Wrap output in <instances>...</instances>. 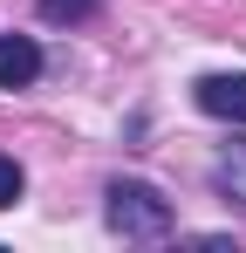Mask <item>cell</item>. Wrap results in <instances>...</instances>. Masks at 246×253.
Masks as SVG:
<instances>
[{
	"mask_svg": "<svg viewBox=\"0 0 246 253\" xmlns=\"http://www.w3.org/2000/svg\"><path fill=\"white\" fill-rule=\"evenodd\" d=\"M21 185H28V178H21V165H14V158H0V212L21 199Z\"/></svg>",
	"mask_w": 246,
	"mask_h": 253,
	"instance_id": "5",
	"label": "cell"
},
{
	"mask_svg": "<svg viewBox=\"0 0 246 253\" xmlns=\"http://www.w3.org/2000/svg\"><path fill=\"white\" fill-rule=\"evenodd\" d=\"M41 76V48L28 35H0V89H28Z\"/></svg>",
	"mask_w": 246,
	"mask_h": 253,
	"instance_id": "3",
	"label": "cell"
},
{
	"mask_svg": "<svg viewBox=\"0 0 246 253\" xmlns=\"http://www.w3.org/2000/svg\"><path fill=\"white\" fill-rule=\"evenodd\" d=\"M199 110L226 117V124H246V76H199Z\"/></svg>",
	"mask_w": 246,
	"mask_h": 253,
	"instance_id": "2",
	"label": "cell"
},
{
	"mask_svg": "<svg viewBox=\"0 0 246 253\" xmlns=\"http://www.w3.org/2000/svg\"><path fill=\"white\" fill-rule=\"evenodd\" d=\"M212 185H219L226 199H246V144H233V151L219 158V171H212Z\"/></svg>",
	"mask_w": 246,
	"mask_h": 253,
	"instance_id": "4",
	"label": "cell"
},
{
	"mask_svg": "<svg viewBox=\"0 0 246 253\" xmlns=\"http://www.w3.org/2000/svg\"><path fill=\"white\" fill-rule=\"evenodd\" d=\"M110 226L123 240H164L171 233V199L144 178H117L110 185Z\"/></svg>",
	"mask_w": 246,
	"mask_h": 253,
	"instance_id": "1",
	"label": "cell"
},
{
	"mask_svg": "<svg viewBox=\"0 0 246 253\" xmlns=\"http://www.w3.org/2000/svg\"><path fill=\"white\" fill-rule=\"evenodd\" d=\"M89 7H96V0H41V14H48V21H82Z\"/></svg>",
	"mask_w": 246,
	"mask_h": 253,
	"instance_id": "6",
	"label": "cell"
}]
</instances>
